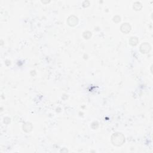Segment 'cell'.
<instances>
[{"mask_svg": "<svg viewBox=\"0 0 153 153\" xmlns=\"http://www.w3.org/2000/svg\"><path fill=\"white\" fill-rule=\"evenodd\" d=\"M112 140L114 145H120L124 141V137L121 133H115L112 136Z\"/></svg>", "mask_w": 153, "mask_h": 153, "instance_id": "1", "label": "cell"}]
</instances>
